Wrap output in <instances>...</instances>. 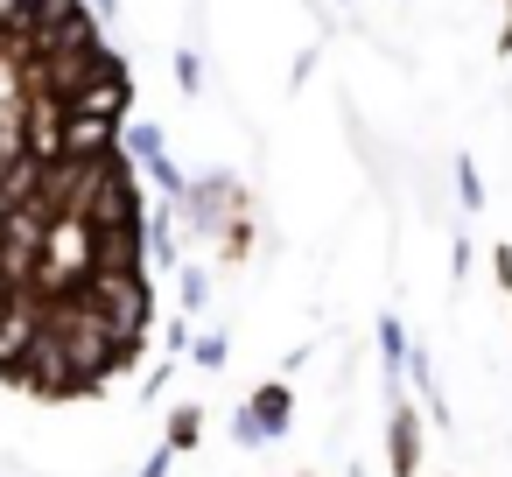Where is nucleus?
Masks as SVG:
<instances>
[{"mask_svg":"<svg viewBox=\"0 0 512 477\" xmlns=\"http://www.w3.org/2000/svg\"><path fill=\"white\" fill-rule=\"evenodd\" d=\"M232 442H239V449H267V428H260L246 407H239V414H232Z\"/></svg>","mask_w":512,"mask_h":477,"instance_id":"nucleus-14","label":"nucleus"},{"mask_svg":"<svg viewBox=\"0 0 512 477\" xmlns=\"http://www.w3.org/2000/svg\"><path fill=\"white\" fill-rule=\"evenodd\" d=\"M351 477H365V470H351Z\"/></svg>","mask_w":512,"mask_h":477,"instance_id":"nucleus-19","label":"nucleus"},{"mask_svg":"<svg viewBox=\"0 0 512 477\" xmlns=\"http://www.w3.org/2000/svg\"><path fill=\"white\" fill-rule=\"evenodd\" d=\"M428 456V428L414 400H386V477H421Z\"/></svg>","mask_w":512,"mask_h":477,"instance_id":"nucleus-6","label":"nucleus"},{"mask_svg":"<svg viewBox=\"0 0 512 477\" xmlns=\"http://www.w3.org/2000/svg\"><path fill=\"white\" fill-rule=\"evenodd\" d=\"M64 113H71V120H113V127H127V113H134V71H127L120 57H106V71H99L92 85H78V92L64 99Z\"/></svg>","mask_w":512,"mask_h":477,"instance_id":"nucleus-4","label":"nucleus"},{"mask_svg":"<svg viewBox=\"0 0 512 477\" xmlns=\"http://www.w3.org/2000/svg\"><path fill=\"white\" fill-rule=\"evenodd\" d=\"M302 477H309V470H302Z\"/></svg>","mask_w":512,"mask_h":477,"instance_id":"nucleus-20","label":"nucleus"},{"mask_svg":"<svg viewBox=\"0 0 512 477\" xmlns=\"http://www.w3.org/2000/svg\"><path fill=\"white\" fill-rule=\"evenodd\" d=\"M246 414L267 428V442H281V435L295 428V393H288V379H260V386L246 393Z\"/></svg>","mask_w":512,"mask_h":477,"instance_id":"nucleus-7","label":"nucleus"},{"mask_svg":"<svg viewBox=\"0 0 512 477\" xmlns=\"http://www.w3.org/2000/svg\"><path fill=\"white\" fill-rule=\"evenodd\" d=\"M169 463H176V449H169V442H162V449H155V456H148V463H141V477H169Z\"/></svg>","mask_w":512,"mask_h":477,"instance_id":"nucleus-16","label":"nucleus"},{"mask_svg":"<svg viewBox=\"0 0 512 477\" xmlns=\"http://www.w3.org/2000/svg\"><path fill=\"white\" fill-rule=\"evenodd\" d=\"M204 372H225V358H232V344H225V330H211V337H197V351H190Z\"/></svg>","mask_w":512,"mask_h":477,"instance_id":"nucleus-12","label":"nucleus"},{"mask_svg":"<svg viewBox=\"0 0 512 477\" xmlns=\"http://www.w3.org/2000/svg\"><path fill=\"white\" fill-rule=\"evenodd\" d=\"M15 386H29L36 400H78V393H99V386L85 379V365L71 358V344L57 337V330H43V337H36V351L22 358Z\"/></svg>","mask_w":512,"mask_h":477,"instance_id":"nucleus-1","label":"nucleus"},{"mask_svg":"<svg viewBox=\"0 0 512 477\" xmlns=\"http://www.w3.org/2000/svg\"><path fill=\"white\" fill-rule=\"evenodd\" d=\"M456 204H463V211H484V176H477V155H456Z\"/></svg>","mask_w":512,"mask_h":477,"instance_id":"nucleus-10","label":"nucleus"},{"mask_svg":"<svg viewBox=\"0 0 512 477\" xmlns=\"http://www.w3.org/2000/svg\"><path fill=\"white\" fill-rule=\"evenodd\" d=\"M85 288H92L99 316L113 323V337H148L155 330V288H148V274H92Z\"/></svg>","mask_w":512,"mask_h":477,"instance_id":"nucleus-3","label":"nucleus"},{"mask_svg":"<svg viewBox=\"0 0 512 477\" xmlns=\"http://www.w3.org/2000/svg\"><path fill=\"white\" fill-rule=\"evenodd\" d=\"M15 148L22 155H36V162H57L64 155V127H71V113H64V99H15Z\"/></svg>","mask_w":512,"mask_h":477,"instance_id":"nucleus-5","label":"nucleus"},{"mask_svg":"<svg viewBox=\"0 0 512 477\" xmlns=\"http://www.w3.org/2000/svg\"><path fill=\"white\" fill-rule=\"evenodd\" d=\"M176 85H183L190 99L204 92V57H197V50H183V57H176Z\"/></svg>","mask_w":512,"mask_h":477,"instance_id":"nucleus-13","label":"nucleus"},{"mask_svg":"<svg viewBox=\"0 0 512 477\" xmlns=\"http://www.w3.org/2000/svg\"><path fill=\"white\" fill-rule=\"evenodd\" d=\"M85 8H92L99 22H113V15H120V0H85Z\"/></svg>","mask_w":512,"mask_h":477,"instance_id":"nucleus-18","label":"nucleus"},{"mask_svg":"<svg viewBox=\"0 0 512 477\" xmlns=\"http://www.w3.org/2000/svg\"><path fill=\"white\" fill-rule=\"evenodd\" d=\"M253 246H260V225H253V211H246V218H232V225L218 232V267H239V260H253Z\"/></svg>","mask_w":512,"mask_h":477,"instance_id":"nucleus-8","label":"nucleus"},{"mask_svg":"<svg viewBox=\"0 0 512 477\" xmlns=\"http://www.w3.org/2000/svg\"><path fill=\"white\" fill-rule=\"evenodd\" d=\"M204 239H218L232 218H246L253 211V190L239 183V176H225V169H211V176H190V190H183V204H176Z\"/></svg>","mask_w":512,"mask_h":477,"instance_id":"nucleus-2","label":"nucleus"},{"mask_svg":"<svg viewBox=\"0 0 512 477\" xmlns=\"http://www.w3.org/2000/svg\"><path fill=\"white\" fill-rule=\"evenodd\" d=\"M491 281H498V295H512V246L505 239H491Z\"/></svg>","mask_w":512,"mask_h":477,"instance_id":"nucleus-15","label":"nucleus"},{"mask_svg":"<svg viewBox=\"0 0 512 477\" xmlns=\"http://www.w3.org/2000/svg\"><path fill=\"white\" fill-rule=\"evenodd\" d=\"M204 302H211V274L204 267H183V316H197Z\"/></svg>","mask_w":512,"mask_h":477,"instance_id":"nucleus-11","label":"nucleus"},{"mask_svg":"<svg viewBox=\"0 0 512 477\" xmlns=\"http://www.w3.org/2000/svg\"><path fill=\"white\" fill-rule=\"evenodd\" d=\"M162 442H169L176 456H190V449L204 442V407H197V400H183V407L169 414V428H162Z\"/></svg>","mask_w":512,"mask_h":477,"instance_id":"nucleus-9","label":"nucleus"},{"mask_svg":"<svg viewBox=\"0 0 512 477\" xmlns=\"http://www.w3.org/2000/svg\"><path fill=\"white\" fill-rule=\"evenodd\" d=\"M498 57H512V0L498 8Z\"/></svg>","mask_w":512,"mask_h":477,"instance_id":"nucleus-17","label":"nucleus"}]
</instances>
